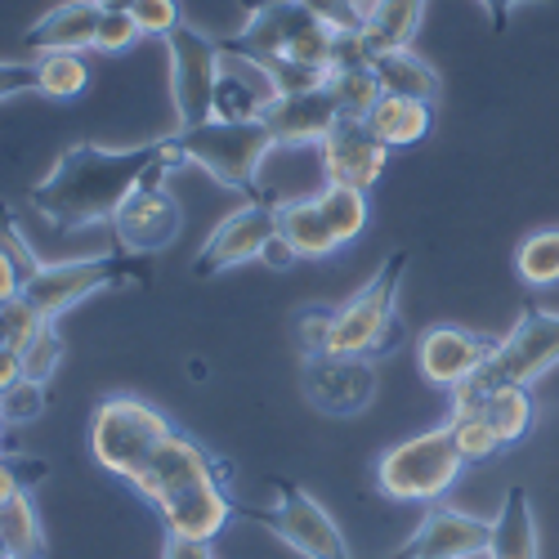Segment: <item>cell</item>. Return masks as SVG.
Instances as JSON below:
<instances>
[{"instance_id":"cell-32","label":"cell","mask_w":559,"mask_h":559,"mask_svg":"<svg viewBox=\"0 0 559 559\" xmlns=\"http://www.w3.org/2000/svg\"><path fill=\"white\" fill-rule=\"evenodd\" d=\"M36 76H40V95L45 99H76L81 90L90 85L85 59L81 55H68V50L36 55Z\"/></svg>"},{"instance_id":"cell-8","label":"cell","mask_w":559,"mask_h":559,"mask_svg":"<svg viewBox=\"0 0 559 559\" xmlns=\"http://www.w3.org/2000/svg\"><path fill=\"white\" fill-rule=\"evenodd\" d=\"M555 362H559V313L528 305L515 328L497 336L488 362L475 371V381H465L452 394H484L492 385H537Z\"/></svg>"},{"instance_id":"cell-17","label":"cell","mask_w":559,"mask_h":559,"mask_svg":"<svg viewBox=\"0 0 559 559\" xmlns=\"http://www.w3.org/2000/svg\"><path fill=\"white\" fill-rule=\"evenodd\" d=\"M277 99V85L264 59L219 40V81H215V117L219 121H260Z\"/></svg>"},{"instance_id":"cell-13","label":"cell","mask_w":559,"mask_h":559,"mask_svg":"<svg viewBox=\"0 0 559 559\" xmlns=\"http://www.w3.org/2000/svg\"><path fill=\"white\" fill-rule=\"evenodd\" d=\"M305 399L328 416H358L377 399V362L354 354H305Z\"/></svg>"},{"instance_id":"cell-47","label":"cell","mask_w":559,"mask_h":559,"mask_svg":"<svg viewBox=\"0 0 559 559\" xmlns=\"http://www.w3.org/2000/svg\"><path fill=\"white\" fill-rule=\"evenodd\" d=\"M162 559H175V555H170V550H166V555H162Z\"/></svg>"},{"instance_id":"cell-21","label":"cell","mask_w":559,"mask_h":559,"mask_svg":"<svg viewBox=\"0 0 559 559\" xmlns=\"http://www.w3.org/2000/svg\"><path fill=\"white\" fill-rule=\"evenodd\" d=\"M421 19H426V0H371L358 19V40L367 59H381L390 50H412Z\"/></svg>"},{"instance_id":"cell-41","label":"cell","mask_w":559,"mask_h":559,"mask_svg":"<svg viewBox=\"0 0 559 559\" xmlns=\"http://www.w3.org/2000/svg\"><path fill=\"white\" fill-rule=\"evenodd\" d=\"M269 269H292L300 255H296V247L283 238V233H273V238H269V247H264V255H260Z\"/></svg>"},{"instance_id":"cell-7","label":"cell","mask_w":559,"mask_h":559,"mask_svg":"<svg viewBox=\"0 0 559 559\" xmlns=\"http://www.w3.org/2000/svg\"><path fill=\"white\" fill-rule=\"evenodd\" d=\"M465 456L456 452V439L448 426L426 430L416 439L394 443L381 461H377V492L385 501H421L435 506L448 497V488L461 479Z\"/></svg>"},{"instance_id":"cell-39","label":"cell","mask_w":559,"mask_h":559,"mask_svg":"<svg viewBox=\"0 0 559 559\" xmlns=\"http://www.w3.org/2000/svg\"><path fill=\"white\" fill-rule=\"evenodd\" d=\"M19 95H40L36 63H5L0 59V99H19Z\"/></svg>"},{"instance_id":"cell-34","label":"cell","mask_w":559,"mask_h":559,"mask_svg":"<svg viewBox=\"0 0 559 559\" xmlns=\"http://www.w3.org/2000/svg\"><path fill=\"white\" fill-rule=\"evenodd\" d=\"M45 407H50V399H45L40 381L19 377L10 390H0V421L5 426H27L36 416H45Z\"/></svg>"},{"instance_id":"cell-48","label":"cell","mask_w":559,"mask_h":559,"mask_svg":"<svg viewBox=\"0 0 559 559\" xmlns=\"http://www.w3.org/2000/svg\"><path fill=\"white\" fill-rule=\"evenodd\" d=\"M0 559H5V550H0Z\"/></svg>"},{"instance_id":"cell-11","label":"cell","mask_w":559,"mask_h":559,"mask_svg":"<svg viewBox=\"0 0 559 559\" xmlns=\"http://www.w3.org/2000/svg\"><path fill=\"white\" fill-rule=\"evenodd\" d=\"M170 55V99L179 112V126H202L215 117V81H219V40L206 32L179 23L166 36Z\"/></svg>"},{"instance_id":"cell-43","label":"cell","mask_w":559,"mask_h":559,"mask_svg":"<svg viewBox=\"0 0 559 559\" xmlns=\"http://www.w3.org/2000/svg\"><path fill=\"white\" fill-rule=\"evenodd\" d=\"M23 292V277H19V269L10 264V255H0V300H14Z\"/></svg>"},{"instance_id":"cell-27","label":"cell","mask_w":559,"mask_h":559,"mask_svg":"<svg viewBox=\"0 0 559 559\" xmlns=\"http://www.w3.org/2000/svg\"><path fill=\"white\" fill-rule=\"evenodd\" d=\"M0 550H5V559H40L45 555V533H40L36 506L27 492L0 501Z\"/></svg>"},{"instance_id":"cell-2","label":"cell","mask_w":559,"mask_h":559,"mask_svg":"<svg viewBox=\"0 0 559 559\" xmlns=\"http://www.w3.org/2000/svg\"><path fill=\"white\" fill-rule=\"evenodd\" d=\"M228 461H215L202 443L179 430H170L130 475V484L157 506L166 537L175 542H211L238 515V501L228 497Z\"/></svg>"},{"instance_id":"cell-3","label":"cell","mask_w":559,"mask_h":559,"mask_svg":"<svg viewBox=\"0 0 559 559\" xmlns=\"http://www.w3.org/2000/svg\"><path fill=\"white\" fill-rule=\"evenodd\" d=\"M349 27L318 14L305 0H269V5L247 10L242 32L228 45L264 59V63H309V68H336L341 36Z\"/></svg>"},{"instance_id":"cell-44","label":"cell","mask_w":559,"mask_h":559,"mask_svg":"<svg viewBox=\"0 0 559 559\" xmlns=\"http://www.w3.org/2000/svg\"><path fill=\"white\" fill-rule=\"evenodd\" d=\"M166 550H170L175 559H215L206 542H175V537H166Z\"/></svg>"},{"instance_id":"cell-18","label":"cell","mask_w":559,"mask_h":559,"mask_svg":"<svg viewBox=\"0 0 559 559\" xmlns=\"http://www.w3.org/2000/svg\"><path fill=\"white\" fill-rule=\"evenodd\" d=\"M492 542V520L479 515H465V510L452 506H430V515L416 528L390 559H465V555H479Z\"/></svg>"},{"instance_id":"cell-5","label":"cell","mask_w":559,"mask_h":559,"mask_svg":"<svg viewBox=\"0 0 559 559\" xmlns=\"http://www.w3.org/2000/svg\"><path fill=\"white\" fill-rule=\"evenodd\" d=\"M407 273V251H394L377 277L332 313L328 354H354V358H385L403 345V322H399V287Z\"/></svg>"},{"instance_id":"cell-1","label":"cell","mask_w":559,"mask_h":559,"mask_svg":"<svg viewBox=\"0 0 559 559\" xmlns=\"http://www.w3.org/2000/svg\"><path fill=\"white\" fill-rule=\"evenodd\" d=\"M179 166L175 134H162L153 144L130 148H99V144H68L55 162V170L32 189V206L63 233L112 224L126 198L144 183L153 170Z\"/></svg>"},{"instance_id":"cell-35","label":"cell","mask_w":559,"mask_h":559,"mask_svg":"<svg viewBox=\"0 0 559 559\" xmlns=\"http://www.w3.org/2000/svg\"><path fill=\"white\" fill-rule=\"evenodd\" d=\"M0 255H10V264L19 269V277H23V283H27V277L45 264L36 251H32V242L23 238V228L14 224V215L5 211V202H0Z\"/></svg>"},{"instance_id":"cell-40","label":"cell","mask_w":559,"mask_h":559,"mask_svg":"<svg viewBox=\"0 0 559 559\" xmlns=\"http://www.w3.org/2000/svg\"><path fill=\"white\" fill-rule=\"evenodd\" d=\"M242 5L255 10V5H269V0H242ZM305 5H313L318 14H328V19L345 23V27H358V19H354V10H349V0H305Z\"/></svg>"},{"instance_id":"cell-26","label":"cell","mask_w":559,"mask_h":559,"mask_svg":"<svg viewBox=\"0 0 559 559\" xmlns=\"http://www.w3.org/2000/svg\"><path fill=\"white\" fill-rule=\"evenodd\" d=\"M377 81L385 95H403V99H421V104H439V72L416 55V50H390L381 59H371Z\"/></svg>"},{"instance_id":"cell-22","label":"cell","mask_w":559,"mask_h":559,"mask_svg":"<svg viewBox=\"0 0 559 559\" xmlns=\"http://www.w3.org/2000/svg\"><path fill=\"white\" fill-rule=\"evenodd\" d=\"M452 403H475L484 412V421L497 430L501 448L520 443L533 421H537V403H533V385H492L484 394H452Z\"/></svg>"},{"instance_id":"cell-30","label":"cell","mask_w":559,"mask_h":559,"mask_svg":"<svg viewBox=\"0 0 559 559\" xmlns=\"http://www.w3.org/2000/svg\"><path fill=\"white\" fill-rule=\"evenodd\" d=\"M515 273L533 292L559 287V228H537L515 251Z\"/></svg>"},{"instance_id":"cell-19","label":"cell","mask_w":559,"mask_h":559,"mask_svg":"<svg viewBox=\"0 0 559 559\" xmlns=\"http://www.w3.org/2000/svg\"><path fill=\"white\" fill-rule=\"evenodd\" d=\"M260 121L277 139V148H318L341 121V112L328 95V85H322V90H305V95H277Z\"/></svg>"},{"instance_id":"cell-16","label":"cell","mask_w":559,"mask_h":559,"mask_svg":"<svg viewBox=\"0 0 559 559\" xmlns=\"http://www.w3.org/2000/svg\"><path fill=\"white\" fill-rule=\"evenodd\" d=\"M492 336L452 328V322H439V328H426L421 341H416V367L435 390H461L465 381H475V371L488 362L492 354Z\"/></svg>"},{"instance_id":"cell-12","label":"cell","mask_w":559,"mask_h":559,"mask_svg":"<svg viewBox=\"0 0 559 559\" xmlns=\"http://www.w3.org/2000/svg\"><path fill=\"white\" fill-rule=\"evenodd\" d=\"M277 206H283V198H277L273 189H264V198H251L247 206L224 215L215 224V233L202 242V251L193 260V273L198 277H215L224 269H238L247 260H260L269 238L277 233Z\"/></svg>"},{"instance_id":"cell-36","label":"cell","mask_w":559,"mask_h":559,"mask_svg":"<svg viewBox=\"0 0 559 559\" xmlns=\"http://www.w3.org/2000/svg\"><path fill=\"white\" fill-rule=\"evenodd\" d=\"M134 40H144V32H139V23L121 10H104L99 19V36H95V50L99 55H126Z\"/></svg>"},{"instance_id":"cell-38","label":"cell","mask_w":559,"mask_h":559,"mask_svg":"<svg viewBox=\"0 0 559 559\" xmlns=\"http://www.w3.org/2000/svg\"><path fill=\"white\" fill-rule=\"evenodd\" d=\"M332 313H336V309H328V305H313V309H300V313H296V336H300V349H305V354H328Z\"/></svg>"},{"instance_id":"cell-4","label":"cell","mask_w":559,"mask_h":559,"mask_svg":"<svg viewBox=\"0 0 559 559\" xmlns=\"http://www.w3.org/2000/svg\"><path fill=\"white\" fill-rule=\"evenodd\" d=\"M175 144H179V162L202 166L215 183L251 198H264V189L255 183L264 157L277 148V139L269 134L264 121H202V126H175Z\"/></svg>"},{"instance_id":"cell-37","label":"cell","mask_w":559,"mask_h":559,"mask_svg":"<svg viewBox=\"0 0 559 559\" xmlns=\"http://www.w3.org/2000/svg\"><path fill=\"white\" fill-rule=\"evenodd\" d=\"M130 19L139 23V32H144V36H162V40L183 23L179 0H134Z\"/></svg>"},{"instance_id":"cell-46","label":"cell","mask_w":559,"mask_h":559,"mask_svg":"<svg viewBox=\"0 0 559 559\" xmlns=\"http://www.w3.org/2000/svg\"><path fill=\"white\" fill-rule=\"evenodd\" d=\"M99 10H121V14H130L134 10V0H95Z\"/></svg>"},{"instance_id":"cell-33","label":"cell","mask_w":559,"mask_h":559,"mask_svg":"<svg viewBox=\"0 0 559 559\" xmlns=\"http://www.w3.org/2000/svg\"><path fill=\"white\" fill-rule=\"evenodd\" d=\"M19 358H23V377L27 381H40V385H50V377L59 371V358H63V341H59V328L50 318L36 328V336L19 349Z\"/></svg>"},{"instance_id":"cell-45","label":"cell","mask_w":559,"mask_h":559,"mask_svg":"<svg viewBox=\"0 0 559 559\" xmlns=\"http://www.w3.org/2000/svg\"><path fill=\"white\" fill-rule=\"evenodd\" d=\"M479 5H484V14H488V23H492V27H506L510 10L524 5V0H479Z\"/></svg>"},{"instance_id":"cell-24","label":"cell","mask_w":559,"mask_h":559,"mask_svg":"<svg viewBox=\"0 0 559 559\" xmlns=\"http://www.w3.org/2000/svg\"><path fill=\"white\" fill-rule=\"evenodd\" d=\"M367 126L377 130V139L394 148H416L435 126V104L421 99H403V95H381V104L367 112Z\"/></svg>"},{"instance_id":"cell-6","label":"cell","mask_w":559,"mask_h":559,"mask_svg":"<svg viewBox=\"0 0 559 559\" xmlns=\"http://www.w3.org/2000/svg\"><path fill=\"white\" fill-rule=\"evenodd\" d=\"M153 277V255H130V251H104V255H85V260H59V264H40L27 283L23 296L40 318H59L76 300L95 296L104 287H139Z\"/></svg>"},{"instance_id":"cell-20","label":"cell","mask_w":559,"mask_h":559,"mask_svg":"<svg viewBox=\"0 0 559 559\" xmlns=\"http://www.w3.org/2000/svg\"><path fill=\"white\" fill-rule=\"evenodd\" d=\"M99 19H104V10L95 5V0H68V5H55L50 14H40L23 32V40H27V50H36V55H50V50L81 55V50H95Z\"/></svg>"},{"instance_id":"cell-29","label":"cell","mask_w":559,"mask_h":559,"mask_svg":"<svg viewBox=\"0 0 559 559\" xmlns=\"http://www.w3.org/2000/svg\"><path fill=\"white\" fill-rule=\"evenodd\" d=\"M322 215H328L332 233H336V242L349 247L362 238V228H367V193L362 189H349V183H322V189L313 193Z\"/></svg>"},{"instance_id":"cell-49","label":"cell","mask_w":559,"mask_h":559,"mask_svg":"<svg viewBox=\"0 0 559 559\" xmlns=\"http://www.w3.org/2000/svg\"><path fill=\"white\" fill-rule=\"evenodd\" d=\"M0 426H5V421H0ZM0 452H5V448H0Z\"/></svg>"},{"instance_id":"cell-28","label":"cell","mask_w":559,"mask_h":559,"mask_svg":"<svg viewBox=\"0 0 559 559\" xmlns=\"http://www.w3.org/2000/svg\"><path fill=\"white\" fill-rule=\"evenodd\" d=\"M328 95H332V104H336L341 117H362L367 121V112L381 104L385 90H381L377 68H371V63H349V68H332Z\"/></svg>"},{"instance_id":"cell-14","label":"cell","mask_w":559,"mask_h":559,"mask_svg":"<svg viewBox=\"0 0 559 559\" xmlns=\"http://www.w3.org/2000/svg\"><path fill=\"white\" fill-rule=\"evenodd\" d=\"M179 224H183V215H179L175 193L166 189V170H153L126 198V206L117 211L112 233H117L121 251H130V255H157V251H166L179 238Z\"/></svg>"},{"instance_id":"cell-15","label":"cell","mask_w":559,"mask_h":559,"mask_svg":"<svg viewBox=\"0 0 559 559\" xmlns=\"http://www.w3.org/2000/svg\"><path fill=\"white\" fill-rule=\"evenodd\" d=\"M318 166H322V183H349V189L367 193L385 175L390 148L362 117H341L332 134L318 144Z\"/></svg>"},{"instance_id":"cell-25","label":"cell","mask_w":559,"mask_h":559,"mask_svg":"<svg viewBox=\"0 0 559 559\" xmlns=\"http://www.w3.org/2000/svg\"><path fill=\"white\" fill-rule=\"evenodd\" d=\"M492 559H537V524H533V506L528 492L515 484L506 492L497 520H492Z\"/></svg>"},{"instance_id":"cell-23","label":"cell","mask_w":559,"mask_h":559,"mask_svg":"<svg viewBox=\"0 0 559 559\" xmlns=\"http://www.w3.org/2000/svg\"><path fill=\"white\" fill-rule=\"evenodd\" d=\"M277 233L296 247L300 260H328L332 251H341L318 198H283V206H277Z\"/></svg>"},{"instance_id":"cell-9","label":"cell","mask_w":559,"mask_h":559,"mask_svg":"<svg viewBox=\"0 0 559 559\" xmlns=\"http://www.w3.org/2000/svg\"><path fill=\"white\" fill-rule=\"evenodd\" d=\"M170 435V421L144 399H130V394H112L95 407L90 416V452L104 471L130 479L139 465L148 461V452Z\"/></svg>"},{"instance_id":"cell-42","label":"cell","mask_w":559,"mask_h":559,"mask_svg":"<svg viewBox=\"0 0 559 559\" xmlns=\"http://www.w3.org/2000/svg\"><path fill=\"white\" fill-rule=\"evenodd\" d=\"M19 377H23V358H19V349H5V345H0V390H10Z\"/></svg>"},{"instance_id":"cell-10","label":"cell","mask_w":559,"mask_h":559,"mask_svg":"<svg viewBox=\"0 0 559 559\" xmlns=\"http://www.w3.org/2000/svg\"><path fill=\"white\" fill-rule=\"evenodd\" d=\"M273 488H277V506H264V510L260 506H238V515L269 528L273 537H283L305 559H354L336 520L305 488H296L287 479H273Z\"/></svg>"},{"instance_id":"cell-31","label":"cell","mask_w":559,"mask_h":559,"mask_svg":"<svg viewBox=\"0 0 559 559\" xmlns=\"http://www.w3.org/2000/svg\"><path fill=\"white\" fill-rule=\"evenodd\" d=\"M448 430L456 439V452L465 456V465L471 461H488L501 452V439L497 430L484 421V412L475 403H452V416H448Z\"/></svg>"}]
</instances>
